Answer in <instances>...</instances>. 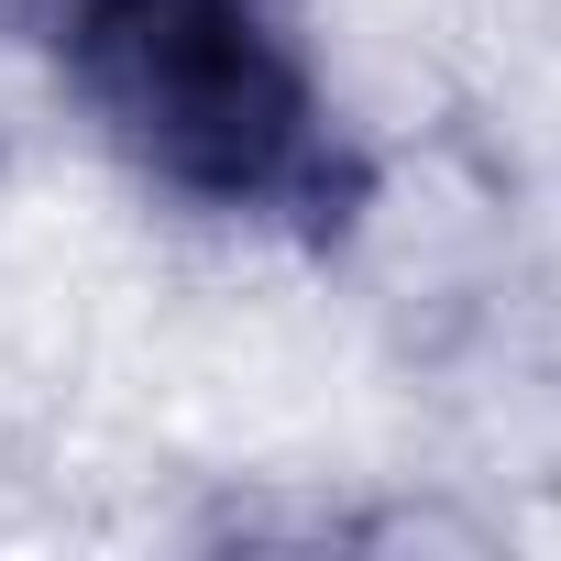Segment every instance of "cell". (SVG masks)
Here are the masks:
<instances>
[{
    "mask_svg": "<svg viewBox=\"0 0 561 561\" xmlns=\"http://www.w3.org/2000/svg\"><path fill=\"white\" fill-rule=\"evenodd\" d=\"M100 144L187 209L353 231L375 165L353 154L287 0H23Z\"/></svg>",
    "mask_w": 561,
    "mask_h": 561,
    "instance_id": "obj_1",
    "label": "cell"
}]
</instances>
